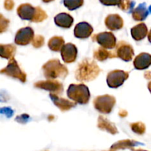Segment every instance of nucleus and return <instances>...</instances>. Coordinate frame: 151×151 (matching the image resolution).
Masks as SVG:
<instances>
[{
    "instance_id": "obj_1",
    "label": "nucleus",
    "mask_w": 151,
    "mask_h": 151,
    "mask_svg": "<svg viewBox=\"0 0 151 151\" xmlns=\"http://www.w3.org/2000/svg\"><path fill=\"white\" fill-rule=\"evenodd\" d=\"M101 69L94 60L85 58L78 66L75 71V78L81 82H90L95 80L100 75Z\"/></svg>"
},
{
    "instance_id": "obj_2",
    "label": "nucleus",
    "mask_w": 151,
    "mask_h": 151,
    "mask_svg": "<svg viewBox=\"0 0 151 151\" xmlns=\"http://www.w3.org/2000/svg\"><path fill=\"white\" fill-rule=\"evenodd\" d=\"M44 77L49 80L65 78L69 74V70L65 65L62 64L58 59H52L42 66Z\"/></svg>"
},
{
    "instance_id": "obj_3",
    "label": "nucleus",
    "mask_w": 151,
    "mask_h": 151,
    "mask_svg": "<svg viewBox=\"0 0 151 151\" xmlns=\"http://www.w3.org/2000/svg\"><path fill=\"white\" fill-rule=\"evenodd\" d=\"M67 96L75 103L86 105L90 100V91L85 84H71L67 89Z\"/></svg>"
},
{
    "instance_id": "obj_4",
    "label": "nucleus",
    "mask_w": 151,
    "mask_h": 151,
    "mask_svg": "<svg viewBox=\"0 0 151 151\" xmlns=\"http://www.w3.org/2000/svg\"><path fill=\"white\" fill-rule=\"evenodd\" d=\"M0 74L5 75L15 79H18L22 83H25L27 81L26 73L22 71L14 58L9 60L7 66L0 70Z\"/></svg>"
},
{
    "instance_id": "obj_5",
    "label": "nucleus",
    "mask_w": 151,
    "mask_h": 151,
    "mask_svg": "<svg viewBox=\"0 0 151 151\" xmlns=\"http://www.w3.org/2000/svg\"><path fill=\"white\" fill-rule=\"evenodd\" d=\"M116 104L114 97L109 94L98 96L94 100V106L97 111L102 114H110Z\"/></svg>"
},
{
    "instance_id": "obj_6",
    "label": "nucleus",
    "mask_w": 151,
    "mask_h": 151,
    "mask_svg": "<svg viewBox=\"0 0 151 151\" xmlns=\"http://www.w3.org/2000/svg\"><path fill=\"white\" fill-rule=\"evenodd\" d=\"M129 78V73L123 70H114L107 75V84L110 88H116L121 86Z\"/></svg>"
},
{
    "instance_id": "obj_7",
    "label": "nucleus",
    "mask_w": 151,
    "mask_h": 151,
    "mask_svg": "<svg viewBox=\"0 0 151 151\" xmlns=\"http://www.w3.org/2000/svg\"><path fill=\"white\" fill-rule=\"evenodd\" d=\"M92 40L104 49H114L116 47V38L111 32H103L93 35Z\"/></svg>"
},
{
    "instance_id": "obj_8",
    "label": "nucleus",
    "mask_w": 151,
    "mask_h": 151,
    "mask_svg": "<svg viewBox=\"0 0 151 151\" xmlns=\"http://www.w3.org/2000/svg\"><path fill=\"white\" fill-rule=\"evenodd\" d=\"M34 86L37 88L47 90L50 94H54L56 95L60 94L63 91V86L60 81L55 80H47V81H38L34 84Z\"/></svg>"
},
{
    "instance_id": "obj_9",
    "label": "nucleus",
    "mask_w": 151,
    "mask_h": 151,
    "mask_svg": "<svg viewBox=\"0 0 151 151\" xmlns=\"http://www.w3.org/2000/svg\"><path fill=\"white\" fill-rule=\"evenodd\" d=\"M115 53L116 57L119 58L124 61H131L134 55V50L132 46L124 41H121L116 44Z\"/></svg>"
},
{
    "instance_id": "obj_10",
    "label": "nucleus",
    "mask_w": 151,
    "mask_h": 151,
    "mask_svg": "<svg viewBox=\"0 0 151 151\" xmlns=\"http://www.w3.org/2000/svg\"><path fill=\"white\" fill-rule=\"evenodd\" d=\"M35 34L34 30L30 27H26L19 29L15 36V43L17 45L25 46L30 44L33 39Z\"/></svg>"
},
{
    "instance_id": "obj_11",
    "label": "nucleus",
    "mask_w": 151,
    "mask_h": 151,
    "mask_svg": "<svg viewBox=\"0 0 151 151\" xmlns=\"http://www.w3.org/2000/svg\"><path fill=\"white\" fill-rule=\"evenodd\" d=\"M62 59L66 63H73L76 60L78 56V49L75 44L68 43L63 45L60 50Z\"/></svg>"
},
{
    "instance_id": "obj_12",
    "label": "nucleus",
    "mask_w": 151,
    "mask_h": 151,
    "mask_svg": "<svg viewBox=\"0 0 151 151\" xmlns=\"http://www.w3.org/2000/svg\"><path fill=\"white\" fill-rule=\"evenodd\" d=\"M93 27L88 22H83L77 24L74 29V35L76 38L85 39L91 36L93 32Z\"/></svg>"
},
{
    "instance_id": "obj_13",
    "label": "nucleus",
    "mask_w": 151,
    "mask_h": 151,
    "mask_svg": "<svg viewBox=\"0 0 151 151\" xmlns=\"http://www.w3.org/2000/svg\"><path fill=\"white\" fill-rule=\"evenodd\" d=\"M105 24L110 30H119L123 27L124 21L118 14H110L105 19Z\"/></svg>"
},
{
    "instance_id": "obj_14",
    "label": "nucleus",
    "mask_w": 151,
    "mask_h": 151,
    "mask_svg": "<svg viewBox=\"0 0 151 151\" xmlns=\"http://www.w3.org/2000/svg\"><path fill=\"white\" fill-rule=\"evenodd\" d=\"M35 13V7H32L30 4H22L18 7L17 14L23 20H28L32 22Z\"/></svg>"
},
{
    "instance_id": "obj_15",
    "label": "nucleus",
    "mask_w": 151,
    "mask_h": 151,
    "mask_svg": "<svg viewBox=\"0 0 151 151\" xmlns=\"http://www.w3.org/2000/svg\"><path fill=\"white\" fill-rule=\"evenodd\" d=\"M50 97L51 98L52 101L55 105L60 109L61 111H66L70 110L72 108L76 106V103L75 102L70 101L66 99L61 98L58 96L54 94H50Z\"/></svg>"
},
{
    "instance_id": "obj_16",
    "label": "nucleus",
    "mask_w": 151,
    "mask_h": 151,
    "mask_svg": "<svg viewBox=\"0 0 151 151\" xmlns=\"http://www.w3.org/2000/svg\"><path fill=\"white\" fill-rule=\"evenodd\" d=\"M151 64V55L149 53L142 52L135 58L134 60V66L136 69L143 70L150 67Z\"/></svg>"
},
{
    "instance_id": "obj_17",
    "label": "nucleus",
    "mask_w": 151,
    "mask_h": 151,
    "mask_svg": "<svg viewBox=\"0 0 151 151\" xmlns=\"http://www.w3.org/2000/svg\"><path fill=\"white\" fill-rule=\"evenodd\" d=\"M55 23L57 26L62 28H70L74 22V19L71 15L66 13H60L56 15L54 18Z\"/></svg>"
},
{
    "instance_id": "obj_18",
    "label": "nucleus",
    "mask_w": 151,
    "mask_h": 151,
    "mask_svg": "<svg viewBox=\"0 0 151 151\" xmlns=\"http://www.w3.org/2000/svg\"><path fill=\"white\" fill-rule=\"evenodd\" d=\"M131 36L135 41H139L145 38L148 33V29L145 23H139L131 28Z\"/></svg>"
},
{
    "instance_id": "obj_19",
    "label": "nucleus",
    "mask_w": 151,
    "mask_h": 151,
    "mask_svg": "<svg viewBox=\"0 0 151 151\" xmlns=\"http://www.w3.org/2000/svg\"><path fill=\"white\" fill-rule=\"evenodd\" d=\"M97 127L100 130L107 131V132L110 133L113 135L118 133V130L116 127L115 126L114 124L111 122L107 118L104 117L103 116H99L98 122H97Z\"/></svg>"
},
{
    "instance_id": "obj_20",
    "label": "nucleus",
    "mask_w": 151,
    "mask_h": 151,
    "mask_svg": "<svg viewBox=\"0 0 151 151\" xmlns=\"http://www.w3.org/2000/svg\"><path fill=\"white\" fill-rule=\"evenodd\" d=\"M149 15V10L147 8V5L145 3H142L134 10H132L133 19L137 22L144 21L147 19Z\"/></svg>"
},
{
    "instance_id": "obj_21",
    "label": "nucleus",
    "mask_w": 151,
    "mask_h": 151,
    "mask_svg": "<svg viewBox=\"0 0 151 151\" xmlns=\"http://www.w3.org/2000/svg\"><path fill=\"white\" fill-rule=\"evenodd\" d=\"M116 55L115 51H108L106 49L99 47L94 52V58L99 61H104L109 58H116Z\"/></svg>"
},
{
    "instance_id": "obj_22",
    "label": "nucleus",
    "mask_w": 151,
    "mask_h": 151,
    "mask_svg": "<svg viewBox=\"0 0 151 151\" xmlns=\"http://www.w3.org/2000/svg\"><path fill=\"white\" fill-rule=\"evenodd\" d=\"M16 52V47L13 44H0V57L2 58H13Z\"/></svg>"
},
{
    "instance_id": "obj_23",
    "label": "nucleus",
    "mask_w": 151,
    "mask_h": 151,
    "mask_svg": "<svg viewBox=\"0 0 151 151\" xmlns=\"http://www.w3.org/2000/svg\"><path fill=\"white\" fill-rule=\"evenodd\" d=\"M65 44L63 37L54 36L50 38L48 41V47L50 50L53 52H59Z\"/></svg>"
},
{
    "instance_id": "obj_24",
    "label": "nucleus",
    "mask_w": 151,
    "mask_h": 151,
    "mask_svg": "<svg viewBox=\"0 0 151 151\" xmlns=\"http://www.w3.org/2000/svg\"><path fill=\"white\" fill-rule=\"evenodd\" d=\"M140 144L141 143H139L136 141H133V140H122V141H119L118 142L113 145L109 151H116L119 150V149L131 148V147Z\"/></svg>"
},
{
    "instance_id": "obj_25",
    "label": "nucleus",
    "mask_w": 151,
    "mask_h": 151,
    "mask_svg": "<svg viewBox=\"0 0 151 151\" xmlns=\"http://www.w3.org/2000/svg\"><path fill=\"white\" fill-rule=\"evenodd\" d=\"M84 0H63V4L69 10H75L83 5Z\"/></svg>"
},
{
    "instance_id": "obj_26",
    "label": "nucleus",
    "mask_w": 151,
    "mask_h": 151,
    "mask_svg": "<svg viewBox=\"0 0 151 151\" xmlns=\"http://www.w3.org/2000/svg\"><path fill=\"white\" fill-rule=\"evenodd\" d=\"M47 14L41 7H35V13L34 18L32 19V22H35V23H38V22H42L45 19H47Z\"/></svg>"
},
{
    "instance_id": "obj_27",
    "label": "nucleus",
    "mask_w": 151,
    "mask_h": 151,
    "mask_svg": "<svg viewBox=\"0 0 151 151\" xmlns=\"http://www.w3.org/2000/svg\"><path fill=\"white\" fill-rule=\"evenodd\" d=\"M117 6L123 11L131 12L135 6V1L133 0H120Z\"/></svg>"
},
{
    "instance_id": "obj_28",
    "label": "nucleus",
    "mask_w": 151,
    "mask_h": 151,
    "mask_svg": "<svg viewBox=\"0 0 151 151\" xmlns=\"http://www.w3.org/2000/svg\"><path fill=\"white\" fill-rule=\"evenodd\" d=\"M131 126V130L134 131L135 134H139V135H142L145 133V130H146V127L144 123L141 122H134V123H131L130 125Z\"/></svg>"
},
{
    "instance_id": "obj_29",
    "label": "nucleus",
    "mask_w": 151,
    "mask_h": 151,
    "mask_svg": "<svg viewBox=\"0 0 151 151\" xmlns=\"http://www.w3.org/2000/svg\"><path fill=\"white\" fill-rule=\"evenodd\" d=\"M10 24V20L6 19L1 13H0V33L6 32Z\"/></svg>"
},
{
    "instance_id": "obj_30",
    "label": "nucleus",
    "mask_w": 151,
    "mask_h": 151,
    "mask_svg": "<svg viewBox=\"0 0 151 151\" xmlns=\"http://www.w3.org/2000/svg\"><path fill=\"white\" fill-rule=\"evenodd\" d=\"M32 44L35 48H40L44 44V38L41 35H35L32 39Z\"/></svg>"
},
{
    "instance_id": "obj_31",
    "label": "nucleus",
    "mask_w": 151,
    "mask_h": 151,
    "mask_svg": "<svg viewBox=\"0 0 151 151\" xmlns=\"http://www.w3.org/2000/svg\"><path fill=\"white\" fill-rule=\"evenodd\" d=\"M0 114L5 115L7 117H11L13 115V111L10 108H1V109H0Z\"/></svg>"
},
{
    "instance_id": "obj_32",
    "label": "nucleus",
    "mask_w": 151,
    "mask_h": 151,
    "mask_svg": "<svg viewBox=\"0 0 151 151\" xmlns=\"http://www.w3.org/2000/svg\"><path fill=\"white\" fill-rule=\"evenodd\" d=\"M100 1L106 6H116L119 4L120 0H100Z\"/></svg>"
},
{
    "instance_id": "obj_33",
    "label": "nucleus",
    "mask_w": 151,
    "mask_h": 151,
    "mask_svg": "<svg viewBox=\"0 0 151 151\" xmlns=\"http://www.w3.org/2000/svg\"><path fill=\"white\" fill-rule=\"evenodd\" d=\"M29 115L27 114H22L20 115V116H18L16 118V120L18 122H19V123H26L27 122L28 120H29Z\"/></svg>"
},
{
    "instance_id": "obj_34",
    "label": "nucleus",
    "mask_w": 151,
    "mask_h": 151,
    "mask_svg": "<svg viewBox=\"0 0 151 151\" xmlns=\"http://www.w3.org/2000/svg\"><path fill=\"white\" fill-rule=\"evenodd\" d=\"M4 7L7 10H12L14 7L13 0H5L4 2Z\"/></svg>"
},
{
    "instance_id": "obj_35",
    "label": "nucleus",
    "mask_w": 151,
    "mask_h": 151,
    "mask_svg": "<svg viewBox=\"0 0 151 151\" xmlns=\"http://www.w3.org/2000/svg\"><path fill=\"white\" fill-rule=\"evenodd\" d=\"M119 115L120 116H122V117H125V116L128 115V112L125 110H121L120 111H119Z\"/></svg>"
},
{
    "instance_id": "obj_36",
    "label": "nucleus",
    "mask_w": 151,
    "mask_h": 151,
    "mask_svg": "<svg viewBox=\"0 0 151 151\" xmlns=\"http://www.w3.org/2000/svg\"><path fill=\"white\" fill-rule=\"evenodd\" d=\"M132 151H147V150H142V149H131Z\"/></svg>"
},
{
    "instance_id": "obj_37",
    "label": "nucleus",
    "mask_w": 151,
    "mask_h": 151,
    "mask_svg": "<svg viewBox=\"0 0 151 151\" xmlns=\"http://www.w3.org/2000/svg\"><path fill=\"white\" fill-rule=\"evenodd\" d=\"M43 1H44V3H50L51 2V1H53L54 0H42Z\"/></svg>"
}]
</instances>
